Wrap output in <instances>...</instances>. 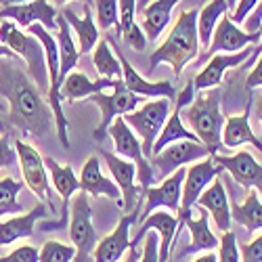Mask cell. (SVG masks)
<instances>
[{
  "mask_svg": "<svg viewBox=\"0 0 262 262\" xmlns=\"http://www.w3.org/2000/svg\"><path fill=\"white\" fill-rule=\"evenodd\" d=\"M109 135H112V141H114V147L118 151V156L124 158V160H130L135 166H137V183L147 189L156 183V174H154V168H151L147 156L143 154V147H141V141L139 137L133 133V128H130L124 120V116H118L112 126L107 130Z\"/></svg>",
  "mask_w": 262,
  "mask_h": 262,
  "instance_id": "cell-8",
  "label": "cell"
},
{
  "mask_svg": "<svg viewBox=\"0 0 262 262\" xmlns=\"http://www.w3.org/2000/svg\"><path fill=\"white\" fill-rule=\"evenodd\" d=\"M231 218L237 225L248 229L250 233L260 231L262 229V198L258 195V191L252 189L242 204H231Z\"/></svg>",
  "mask_w": 262,
  "mask_h": 262,
  "instance_id": "cell-31",
  "label": "cell"
},
{
  "mask_svg": "<svg viewBox=\"0 0 262 262\" xmlns=\"http://www.w3.org/2000/svg\"><path fill=\"white\" fill-rule=\"evenodd\" d=\"M239 252H242V262H262V235L246 246H239Z\"/></svg>",
  "mask_w": 262,
  "mask_h": 262,
  "instance_id": "cell-42",
  "label": "cell"
},
{
  "mask_svg": "<svg viewBox=\"0 0 262 262\" xmlns=\"http://www.w3.org/2000/svg\"><path fill=\"white\" fill-rule=\"evenodd\" d=\"M0 7H7V0H0Z\"/></svg>",
  "mask_w": 262,
  "mask_h": 262,
  "instance_id": "cell-57",
  "label": "cell"
},
{
  "mask_svg": "<svg viewBox=\"0 0 262 262\" xmlns=\"http://www.w3.org/2000/svg\"><path fill=\"white\" fill-rule=\"evenodd\" d=\"M198 206H202L210 218L212 223L216 225L218 231H231V204H229V198H227V189H225V183L221 181V177H216L208 189L198 198Z\"/></svg>",
  "mask_w": 262,
  "mask_h": 262,
  "instance_id": "cell-22",
  "label": "cell"
},
{
  "mask_svg": "<svg viewBox=\"0 0 262 262\" xmlns=\"http://www.w3.org/2000/svg\"><path fill=\"white\" fill-rule=\"evenodd\" d=\"M170 114H172V99H154V101H145L135 112L124 116L126 124L139 137L147 160L154 154V145L162 133L166 120L170 118Z\"/></svg>",
  "mask_w": 262,
  "mask_h": 262,
  "instance_id": "cell-5",
  "label": "cell"
},
{
  "mask_svg": "<svg viewBox=\"0 0 262 262\" xmlns=\"http://www.w3.org/2000/svg\"><path fill=\"white\" fill-rule=\"evenodd\" d=\"M244 26H246V32H258L260 30V26H262V0L258 3V7L248 15Z\"/></svg>",
  "mask_w": 262,
  "mask_h": 262,
  "instance_id": "cell-46",
  "label": "cell"
},
{
  "mask_svg": "<svg viewBox=\"0 0 262 262\" xmlns=\"http://www.w3.org/2000/svg\"><path fill=\"white\" fill-rule=\"evenodd\" d=\"M0 262H38V248L17 246L7 256H0Z\"/></svg>",
  "mask_w": 262,
  "mask_h": 262,
  "instance_id": "cell-40",
  "label": "cell"
},
{
  "mask_svg": "<svg viewBox=\"0 0 262 262\" xmlns=\"http://www.w3.org/2000/svg\"><path fill=\"white\" fill-rule=\"evenodd\" d=\"M101 112V122L99 126L93 130V139L95 141H103L107 137V130L112 126V122L118 118V116H126L130 112L143 103V97L130 93L126 89V84L122 78L116 80V84L112 86L109 91H101V93H95L93 97H89Z\"/></svg>",
  "mask_w": 262,
  "mask_h": 262,
  "instance_id": "cell-6",
  "label": "cell"
},
{
  "mask_svg": "<svg viewBox=\"0 0 262 262\" xmlns=\"http://www.w3.org/2000/svg\"><path fill=\"white\" fill-rule=\"evenodd\" d=\"M55 3H57V5H68L70 0H55ZM84 3H91V0H84Z\"/></svg>",
  "mask_w": 262,
  "mask_h": 262,
  "instance_id": "cell-53",
  "label": "cell"
},
{
  "mask_svg": "<svg viewBox=\"0 0 262 262\" xmlns=\"http://www.w3.org/2000/svg\"><path fill=\"white\" fill-rule=\"evenodd\" d=\"M45 166L47 170L51 172V181H53V187L55 191L61 195L63 200V206H70L72 204V198L80 191V179L76 177V172L72 166H61L55 158H45Z\"/></svg>",
  "mask_w": 262,
  "mask_h": 262,
  "instance_id": "cell-30",
  "label": "cell"
},
{
  "mask_svg": "<svg viewBox=\"0 0 262 262\" xmlns=\"http://www.w3.org/2000/svg\"><path fill=\"white\" fill-rule=\"evenodd\" d=\"M21 189H24V185L15 181L13 177L0 179V218L24 212V204L19 202Z\"/></svg>",
  "mask_w": 262,
  "mask_h": 262,
  "instance_id": "cell-35",
  "label": "cell"
},
{
  "mask_svg": "<svg viewBox=\"0 0 262 262\" xmlns=\"http://www.w3.org/2000/svg\"><path fill=\"white\" fill-rule=\"evenodd\" d=\"M223 101V91L221 86L198 93L193 103L185 109H181V118H185L189 130L204 143L210 151V156L218 154V149L223 147V126H225V116L221 109Z\"/></svg>",
  "mask_w": 262,
  "mask_h": 262,
  "instance_id": "cell-3",
  "label": "cell"
},
{
  "mask_svg": "<svg viewBox=\"0 0 262 262\" xmlns=\"http://www.w3.org/2000/svg\"><path fill=\"white\" fill-rule=\"evenodd\" d=\"M95 7L97 28L112 30L114 26L120 30V17H118V0H91Z\"/></svg>",
  "mask_w": 262,
  "mask_h": 262,
  "instance_id": "cell-37",
  "label": "cell"
},
{
  "mask_svg": "<svg viewBox=\"0 0 262 262\" xmlns=\"http://www.w3.org/2000/svg\"><path fill=\"white\" fill-rule=\"evenodd\" d=\"M147 231H154L160 237V262H168L170 260V248L174 237L179 233V216L170 212V210H154L145 221L141 223V227L137 229L135 237H133V250L143 242V237L147 235Z\"/></svg>",
  "mask_w": 262,
  "mask_h": 262,
  "instance_id": "cell-17",
  "label": "cell"
},
{
  "mask_svg": "<svg viewBox=\"0 0 262 262\" xmlns=\"http://www.w3.org/2000/svg\"><path fill=\"white\" fill-rule=\"evenodd\" d=\"M3 109H5V105H3V101H0V112H3Z\"/></svg>",
  "mask_w": 262,
  "mask_h": 262,
  "instance_id": "cell-58",
  "label": "cell"
},
{
  "mask_svg": "<svg viewBox=\"0 0 262 262\" xmlns=\"http://www.w3.org/2000/svg\"><path fill=\"white\" fill-rule=\"evenodd\" d=\"M116 80L118 78H99V80L93 82V80L86 78V74L72 72L68 78H65L63 86H61V97H63V101H68V103H74L78 99H89L95 93L109 91L116 84Z\"/></svg>",
  "mask_w": 262,
  "mask_h": 262,
  "instance_id": "cell-28",
  "label": "cell"
},
{
  "mask_svg": "<svg viewBox=\"0 0 262 262\" xmlns=\"http://www.w3.org/2000/svg\"><path fill=\"white\" fill-rule=\"evenodd\" d=\"M149 3H151V0H141V9H143L145 5H149Z\"/></svg>",
  "mask_w": 262,
  "mask_h": 262,
  "instance_id": "cell-56",
  "label": "cell"
},
{
  "mask_svg": "<svg viewBox=\"0 0 262 262\" xmlns=\"http://www.w3.org/2000/svg\"><path fill=\"white\" fill-rule=\"evenodd\" d=\"M235 5H237V0H227V7L229 9H235Z\"/></svg>",
  "mask_w": 262,
  "mask_h": 262,
  "instance_id": "cell-54",
  "label": "cell"
},
{
  "mask_svg": "<svg viewBox=\"0 0 262 262\" xmlns=\"http://www.w3.org/2000/svg\"><path fill=\"white\" fill-rule=\"evenodd\" d=\"M250 114H252V103H248L244 114L225 118L223 137H221L225 149H237L242 145H252L254 149H258L262 154V141L254 135V130L250 126Z\"/></svg>",
  "mask_w": 262,
  "mask_h": 262,
  "instance_id": "cell-25",
  "label": "cell"
},
{
  "mask_svg": "<svg viewBox=\"0 0 262 262\" xmlns=\"http://www.w3.org/2000/svg\"><path fill=\"white\" fill-rule=\"evenodd\" d=\"M47 214H49L47 204L40 202L28 214H13V218L0 221V246H9V244L19 242V239L34 237L36 223L42 221V218H47Z\"/></svg>",
  "mask_w": 262,
  "mask_h": 262,
  "instance_id": "cell-23",
  "label": "cell"
},
{
  "mask_svg": "<svg viewBox=\"0 0 262 262\" xmlns=\"http://www.w3.org/2000/svg\"><path fill=\"white\" fill-rule=\"evenodd\" d=\"M227 0H210V3L198 11V36H200V47L202 51L208 49L210 40H212V34L218 26L223 15H227Z\"/></svg>",
  "mask_w": 262,
  "mask_h": 262,
  "instance_id": "cell-32",
  "label": "cell"
},
{
  "mask_svg": "<svg viewBox=\"0 0 262 262\" xmlns=\"http://www.w3.org/2000/svg\"><path fill=\"white\" fill-rule=\"evenodd\" d=\"M118 59L122 63V80L126 84V89L130 93H135L143 99H172L177 97V89H174V84L168 82V80H160V82H149L145 80L133 65L130 61L118 51Z\"/></svg>",
  "mask_w": 262,
  "mask_h": 262,
  "instance_id": "cell-21",
  "label": "cell"
},
{
  "mask_svg": "<svg viewBox=\"0 0 262 262\" xmlns=\"http://www.w3.org/2000/svg\"><path fill=\"white\" fill-rule=\"evenodd\" d=\"M101 156L109 172H112L114 183L122 191V210L133 212L141 200V191H143V187L137 183V166L130 160L120 158L118 154H112V151H101Z\"/></svg>",
  "mask_w": 262,
  "mask_h": 262,
  "instance_id": "cell-16",
  "label": "cell"
},
{
  "mask_svg": "<svg viewBox=\"0 0 262 262\" xmlns=\"http://www.w3.org/2000/svg\"><path fill=\"white\" fill-rule=\"evenodd\" d=\"M137 0H118V17H120V32L128 47L135 51H143L147 47V38L137 24Z\"/></svg>",
  "mask_w": 262,
  "mask_h": 262,
  "instance_id": "cell-29",
  "label": "cell"
},
{
  "mask_svg": "<svg viewBox=\"0 0 262 262\" xmlns=\"http://www.w3.org/2000/svg\"><path fill=\"white\" fill-rule=\"evenodd\" d=\"M80 191L89 193V195H95V198H109V200H116L120 202L118 206L122 208V191L120 187L109 181L107 177H103L101 172V162L97 156L89 158L82 166V172H80Z\"/></svg>",
  "mask_w": 262,
  "mask_h": 262,
  "instance_id": "cell-24",
  "label": "cell"
},
{
  "mask_svg": "<svg viewBox=\"0 0 262 262\" xmlns=\"http://www.w3.org/2000/svg\"><path fill=\"white\" fill-rule=\"evenodd\" d=\"M187 227L191 233V244L183 248V256H191L198 252H212L218 248V239L210 229V214L195 204L189 214H179V229Z\"/></svg>",
  "mask_w": 262,
  "mask_h": 262,
  "instance_id": "cell-18",
  "label": "cell"
},
{
  "mask_svg": "<svg viewBox=\"0 0 262 262\" xmlns=\"http://www.w3.org/2000/svg\"><path fill=\"white\" fill-rule=\"evenodd\" d=\"M223 172H225V170L212 160V156L189 164L187 174H185V181H183L181 208H179L177 214H189L191 208L198 204V198L208 189V185H210L216 177H221Z\"/></svg>",
  "mask_w": 262,
  "mask_h": 262,
  "instance_id": "cell-13",
  "label": "cell"
},
{
  "mask_svg": "<svg viewBox=\"0 0 262 262\" xmlns=\"http://www.w3.org/2000/svg\"><path fill=\"white\" fill-rule=\"evenodd\" d=\"M57 9L49 0H30L21 5H7L0 7V19H11L19 28H30L34 24H40L42 28L57 30Z\"/></svg>",
  "mask_w": 262,
  "mask_h": 262,
  "instance_id": "cell-19",
  "label": "cell"
},
{
  "mask_svg": "<svg viewBox=\"0 0 262 262\" xmlns=\"http://www.w3.org/2000/svg\"><path fill=\"white\" fill-rule=\"evenodd\" d=\"M193 99H195V86H193V80H191V82L185 84V89L179 93L177 101H174V107H177V109H185V107H189L193 103Z\"/></svg>",
  "mask_w": 262,
  "mask_h": 262,
  "instance_id": "cell-44",
  "label": "cell"
},
{
  "mask_svg": "<svg viewBox=\"0 0 262 262\" xmlns=\"http://www.w3.org/2000/svg\"><path fill=\"white\" fill-rule=\"evenodd\" d=\"M0 97L9 105L7 122L24 137H47L55 118L38 86L24 74L19 63L0 57Z\"/></svg>",
  "mask_w": 262,
  "mask_h": 262,
  "instance_id": "cell-1",
  "label": "cell"
},
{
  "mask_svg": "<svg viewBox=\"0 0 262 262\" xmlns=\"http://www.w3.org/2000/svg\"><path fill=\"white\" fill-rule=\"evenodd\" d=\"M141 204V200H139ZM139 204L133 212H128L126 216L120 218V223L116 229L99 239L95 250H93V262H120L128 250H133V237H130V227L139 221Z\"/></svg>",
  "mask_w": 262,
  "mask_h": 262,
  "instance_id": "cell-11",
  "label": "cell"
},
{
  "mask_svg": "<svg viewBox=\"0 0 262 262\" xmlns=\"http://www.w3.org/2000/svg\"><path fill=\"white\" fill-rule=\"evenodd\" d=\"M177 141H198V143H200V139L195 137L191 130L183 124L181 109L172 107V114H170V118L166 120L162 133H160V137H158V141H156V145H154V154H158V151H162L164 147H168L170 143H177ZM154 154H151V156H154Z\"/></svg>",
  "mask_w": 262,
  "mask_h": 262,
  "instance_id": "cell-33",
  "label": "cell"
},
{
  "mask_svg": "<svg viewBox=\"0 0 262 262\" xmlns=\"http://www.w3.org/2000/svg\"><path fill=\"white\" fill-rule=\"evenodd\" d=\"M254 116H256V120L260 124V130H262V91H258L256 97H254Z\"/></svg>",
  "mask_w": 262,
  "mask_h": 262,
  "instance_id": "cell-47",
  "label": "cell"
},
{
  "mask_svg": "<svg viewBox=\"0 0 262 262\" xmlns=\"http://www.w3.org/2000/svg\"><path fill=\"white\" fill-rule=\"evenodd\" d=\"M248 91H254V89H262V53L258 55L256 63H254V70L250 72L248 76Z\"/></svg>",
  "mask_w": 262,
  "mask_h": 262,
  "instance_id": "cell-45",
  "label": "cell"
},
{
  "mask_svg": "<svg viewBox=\"0 0 262 262\" xmlns=\"http://www.w3.org/2000/svg\"><path fill=\"white\" fill-rule=\"evenodd\" d=\"M7 133V124H5V120H0V135H5Z\"/></svg>",
  "mask_w": 262,
  "mask_h": 262,
  "instance_id": "cell-52",
  "label": "cell"
},
{
  "mask_svg": "<svg viewBox=\"0 0 262 262\" xmlns=\"http://www.w3.org/2000/svg\"><path fill=\"white\" fill-rule=\"evenodd\" d=\"M254 45H260V32L239 30V26L233 24L229 15H223L212 34L208 49L202 53L200 61L210 59L216 53H237V51H244L246 47H254Z\"/></svg>",
  "mask_w": 262,
  "mask_h": 262,
  "instance_id": "cell-14",
  "label": "cell"
},
{
  "mask_svg": "<svg viewBox=\"0 0 262 262\" xmlns=\"http://www.w3.org/2000/svg\"><path fill=\"white\" fill-rule=\"evenodd\" d=\"M200 36H198V11H183L177 24L172 26L168 38L154 51L149 59V72H156L158 65L168 63L174 76H181L187 65L200 57Z\"/></svg>",
  "mask_w": 262,
  "mask_h": 262,
  "instance_id": "cell-2",
  "label": "cell"
},
{
  "mask_svg": "<svg viewBox=\"0 0 262 262\" xmlns=\"http://www.w3.org/2000/svg\"><path fill=\"white\" fill-rule=\"evenodd\" d=\"M0 57H7V59H15L17 55L7 47V45H3V42H0Z\"/></svg>",
  "mask_w": 262,
  "mask_h": 262,
  "instance_id": "cell-49",
  "label": "cell"
},
{
  "mask_svg": "<svg viewBox=\"0 0 262 262\" xmlns=\"http://www.w3.org/2000/svg\"><path fill=\"white\" fill-rule=\"evenodd\" d=\"M61 15L65 17V21L70 24L74 36L78 38V51L80 55L91 53L97 42H99V28L97 21L93 19V11H91V3H84V15H76L72 9H63Z\"/></svg>",
  "mask_w": 262,
  "mask_h": 262,
  "instance_id": "cell-26",
  "label": "cell"
},
{
  "mask_svg": "<svg viewBox=\"0 0 262 262\" xmlns=\"http://www.w3.org/2000/svg\"><path fill=\"white\" fill-rule=\"evenodd\" d=\"M258 32H260V45H258V47H260V51H262V26H260V30H258Z\"/></svg>",
  "mask_w": 262,
  "mask_h": 262,
  "instance_id": "cell-55",
  "label": "cell"
},
{
  "mask_svg": "<svg viewBox=\"0 0 262 262\" xmlns=\"http://www.w3.org/2000/svg\"><path fill=\"white\" fill-rule=\"evenodd\" d=\"M254 47H246L244 51H237V53H216V55H212L208 59V63H206V68L193 78L195 93H202V91L214 89V86H221L225 72L231 70V68H239V65H244L252 57Z\"/></svg>",
  "mask_w": 262,
  "mask_h": 262,
  "instance_id": "cell-20",
  "label": "cell"
},
{
  "mask_svg": "<svg viewBox=\"0 0 262 262\" xmlns=\"http://www.w3.org/2000/svg\"><path fill=\"white\" fill-rule=\"evenodd\" d=\"M187 168H179L177 172L168 174V177L158 185V187H147L145 191V200H143V210L139 214V221L143 223L145 218L154 212V210H170V212H179L181 208V195H183V181H185Z\"/></svg>",
  "mask_w": 262,
  "mask_h": 262,
  "instance_id": "cell-12",
  "label": "cell"
},
{
  "mask_svg": "<svg viewBox=\"0 0 262 262\" xmlns=\"http://www.w3.org/2000/svg\"><path fill=\"white\" fill-rule=\"evenodd\" d=\"M76 260V248L61 244L57 239H51V242H45L38 250V262H74Z\"/></svg>",
  "mask_w": 262,
  "mask_h": 262,
  "instance_id": "cell-36",
  "label": "cell"
},
{
  "mask_svg": "<svg viewBox=\"0 0 262 262\" xmlns=\"http://www.w3.org/2000/svg\"><path fill=\"white\" fill-rule=\"evenodd\" d=\"M210 156V151L204 143L198 141H177L170 143L168 147H164L162 151L154 154L149 158V164L154 168V174H160V177H168V174L177 172L183 166H189L198 160H204Z\"/></svg>",
  "mask_w": 262,
  "mask_h": 262,
  "instance_id": "cell-10",
  "label": "cell"
},
{
  "mask_svg": "<svg viewBox=\"0 0 262 262\" xmlns=\"http://www.w3.org/2000/svg\"><path fill=\"white\" fill-rule=\"evenodd\" d=\"M212 160L225 172H229L237 185H242L244 189L258 191V195L262 198V164L256 162L250 151H237L233 156L214 154Z\"/></svg>",
  "mask_w": 262,
  "mask_h": 262,
  "instance_id": "cell-15",
  "label": "cell"
},
{
  "mask_svg": "<svg viewBox=\"0 0 262 262\" xmlns=\"http://www.w3.org/2000/svg\"><path fill=\"white\" fill-rule=\"evenodd\" d=\"M258 3H260V0H237V5L233 9V15H231V21L235 26L244 24V21L248 19V15L258 7Z\"/></svg>",
  "mask_w": 262,
  "mask_h": 262,
  "instance_id": "cell-43",
  "label": "cell"
},
{
  "mask_svg": "<svg viewBox=\"0 0 262 262\" xmlns=\"http://www.w3.org/2000/svg\"><path fill=\"white\" fill-rule=\"evenodd\" d=\"M93 65L99 78H122V63L107 40L97 42V47L93 49Z\"/></svg>",
  "mask_w": 262,
  "mask_h": 262,
  "instance_id": "cell-34",
  "label": "cell"
},
{
  "mask_svg": "<svg viewBox=\"0 0 262 262\" xmlns=\"http://www.w3.org/2000/svg\"><path fill=\"white\" fill-rule=\"evenodd\" d=\"M70 239H72V246L76 248L74 262H89L99 237L93 225L89 193L84 191H78L70 204Z\"/></svg>",
  "mask_w": 262,
  "mask_h": 262,
  "instance_id": "cell-7",
  "label": "cell"
},
{
  "mask_svg": "<svg viewBox=\"0 0 262 262\" xmlns=\"http://www.w3.org/2000/svg\"><path fill=\"white\" fill-rule=\"evenodd\" d=\"M139 262H160V237L158 233L154 235L151 231H147V235L143 237V252Z\"/></svg>",
  "mask_w": 262,
  "mask_h": 262,
  "instance_id": "cell-39",
  "label": "cell"
},
{
  "mask_svg": "<svg viewBox=\"0 0 262 262\" xmlns=\"http://www.w3.org/2000/svg\"><path fill=\"white\" fill-rule=\"evenodd\" d=\"M0 42L7 45L17 57H24L28 63V70L34 78V84L40 89V93H49V70H47V57L42 49L40 40L24 32L15 21L11 19H0Z\"/></svg>",
  "mask_w": 262,
  "mask_h": 262,
  "instance_id": "cell-4",
  "label": "cell"
},
{
  "mask_svg": "<svg viewBox=\"0 0 262 262\" xmlns=\"http://www.w3.org/2000/svg\"><path fill=\"white\" fill-rule=\"evenodd\" d=\"M193 262H218V256H216L214 252H208V254H204V256H200V258H195Z\"/></svg>",
  "mask_w": 262,
  "mask_h": 262,
  "instance_id": "cell-48",
  "label": "cell"
},
{
  "mask_svg": "<svg viewBox=\"0 0 262 262\" xmlns=\"http://www.w3.org/2000/svg\"><path fill=\"white\" fill-rule=\"evenodd\" d=\"M179 3L181 0H154V3H149L141 9L143 11L141 30L147 40L154 42L164 34V30L168 28L170 19H172V11Z\"/></svg>",
  "mask_w": 262,
  "mask_h": 262,
  "instance_id": "cell-27",
  "label": "cell"
},
{
  "mask_svg": "<svg viewBox=\"0 0 262 262\" xmlns=\"http://www.w3.org/2000/svg\"><path fill=\"white\" fill-rule=\"evenodd\" d=\"M139 258H141V252H137V248H135V250H130V254L124 262H139Z\"/></svg>",
  "mask_w": 262,
  "mask_h": 262,
  "instance_id": "cell-50",
  "label": "cell"
},
{
  "mask_svg": "<svg viewBox=\"0 0 262 262\" xmlns=\"http://www.w3.org/2000/svg\"><path fill=\"white\" fill-rule=\"evenodd\" d=\"M9 141H11L9 133H5L3 137H0V170L3 168H15L19 164L17 151H15V147H11Z\"/></svg>",
  "mask_w": 262,
  "mask_h": 262,
  "instance_id": "cell-41",
  "label": "cell"
},
{
  "mask_svg": "<svg viewBox=\"0 0 262 262\" xmlns=\"http://www.w3.org/2000/svg\"><path fill=\"white\" fill-rule=\"evenodd\" d=\"M15 151H17L21 177H24L28 189L34 195H38L40 202L51 204V181H49V170L45 166V158L40 156V151L34 145L26 143L24 139H15Z\"/></svg>",
  "mask_w": 262,
  "mask_h": 262,
  "instance_id": "cell-9",
  "label": "cell"
},
{
  "mask_svg": "<svg viewBox=\"0 0 262 262\" xmlns=\"http://www.w3.org/2000/svg\"><path fill=\"white\" fill-rule=\"evenodd\" d=\"M218 262H242L237 235L233 231H225L221 237V244H218Z\"/></svg>",
  "mask_w": 262,
  "mask_h": 262,
  "instance_id": "cell-38",
  "label": "cell"
},
{
  "mask_svg": "<svg viewBox=\"0 0 262 262\" xmlns=\"http://www.w3.org/2000/svg\"><path fill=\"white\" fill-rule=\"evenodd\" d=\"M21 3H30V0H7V5H21Z\"/></svg>",
  "mask_w": 262,
  "mask_h": 262,
  "instance_id": "cell-51",
  "label": "cell"
}]
</instances>
